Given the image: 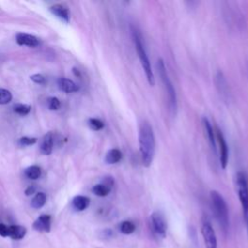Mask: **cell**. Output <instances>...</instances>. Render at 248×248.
<instances>
[{
	"label": "cell",
	"mask_w": 248,
	"mask_h": 248,
	"mask_svg": "<svg viewBox=\"0 0 248 248\" xmlns=\"http://www.w3.org/2000/svg\"><path fill=\"white\" fill-rule=\"evenodd\" d=\"M139 144L141 162L143 166L149 167L154 159L156 142L152 126L145 120L142 121L140 125Z\"/></svg>",
	"instance_id": "cell-1"
},
{
	"label": "cell",
	"mask_w": 248,
	"mask_h": 248,
	"mask_svg": "<svg viewBox=\"0 0 248 248\" xmlns=\"http://www.w3.org/2000/svg\"><path fill=\"white\" fill-rule=\"evenodd\" d=\"M210 202L213 214L220 228L226 232L229 229V211L223 196L213 190L210 192Z\"/></svg>",
	"instance_id": "cell-2"
},
{
	"label": "cell",
	"mask_w": 248,
	"mask_h": 248,
	"mask_svg": "<svg viewBox=\"0 0 248 248\" xmlns=\"http://www.w3.org/2000/svg\"><path fill=\"white\" fill-rule=\"evenodd\" d=\"M132 34H133V41H134V44H135V47H136L138 56L140 58L141 67H142V69H143V71L145 73L146 79H147L148 83L151 86H153L154 83H155V78H154V74H153V71H152V68H151V64H150L148 55L146 53V49H145L144 45L142 43L141 35L135 28L133 29Z\"/></svg>",
	"instance_id": "cell-3"
},
{
	"label": "cell",
	"mask_w": 248,
	"mask_h": 248,
	"mask_svg": "<svg viewBox=\"0 0 248 248\" xmlns=\"http://www.w3.org/2000/svg\"><path fill=\"white\" fill-rule=\"evenodd\" d=\"M156 67H157L159 77H160V78L163 82L165 91H166L167 96H168L170 110L171 111V113L173 115H175L176 111H177V96H176L174 86H173L171 80L169 78V75H168V72H167V69H166V65H165L162 58H159L157 60Z\"/></svg>",
	"instance_id": "cell-4"
},
{
	"label": "cell",
	"mask_w": 248,
	"mask_h": 248,
	"mask_svg": "<svg viewBox=\"0 0 248 248\" xmlns=\"http://www.w3.org/2000/svg\"><path fill=\"white\" fill-rule=\"evenodd\" d=\"M236 185L243 215L246 218L248 215V183L243 172H238L236 174Z\"/></svg>",
	"instance_id": "cell-5"
},
{
	"label": "cell",
	"mask_w": 248,
	"mask_h": 248,
	"mask_svg": "<svg viewBox=\"0 0 248 248\" xmlns=\"http://www.w3.org/2000/svg\"><path fill=\"white\" fill-rule=\"evenodd\" d=\"M202 234L206 248H217V238L212 225L207 219H203L202 223Z\"/></svg>",
	"instance_id": "cell-6"
},
{
	"label": "cell",
	"mask_w": 248,
	"mask_h": 248,
	"mask_svg": "<svg viewBox=\"0 0 248 248\" xmlns=\"http://www.w3.org/2000/svg\"><path fill=\"white\" fill-rule=\"evenodd\" d=\"M216 140H218L219 143V159H220V164L223 169H226L228 165V160H229V149H228V144L225 140V137L220 129H216Z\"/></svg>",
	"instance_id": "cell-7"
},
{
	"label": "cell",
	"mask_w": 248,
	"mask_h": 248,
	"mask_svg": "<svg viewBox=\"0 0 248 248\" xmlns=\"http://www.w3.org/2000/svg\"><path fill=\"white\" fill-rule=\"evenodd\" d=\"M150 220H151L152 229H153L154 232L158 236L165 237L166 232H167V223H166L164 216L160 212L155 211L151 214Z\"/></svg>",
	"instance_id": "cell-8"
},
{
	"label": "cell",
	"mask_w": 248,
	"mask_h": 248,
	"mask_svg": "<svg viewBox=\"0 0 248 248\" xmlns=\"http://www.w3.org/2000/svg\"><path fill=\"white\" fill-rule=\"evenodd\" d=\"M51 228V217L47 214L40 215L33 223V229L37 232H49Z\"/></svg>",
	"instance_id": "cell-9"
},
{
	"label": "cell",
	"mask_w": 248,
	"mask_h": 248,
	"mask_svg": "<svg viewBox=\"0 0 248 248\" xmlns=\"http://www.w3.org/2000/svg\"><path fill=\"white\" fill-rule=\"evenodd\" d=\"M16 41L19 46H27L31 47L38 46L40 44V41L36 36L27 33H17Z\"/></svg>",
	"instance_id": "cell-10"
},
{
	"label": "cell",
	"mask_w": 248,
	"mask_h": 248,
	"mask_svg": "<svg viewBox=\"0 0 248 248\" xmlns=\"http://www.w3.org/2000/svg\"><path fill=\"white\" fill-rule=\"evenodd\" d=\"M49 11L56 17L60 18L64 22H69L70 20V12L69 9L62 4H55L49 7Z\"/></svg>",
	"instance_id": "cell-11"
},
{
	"label": "cell",
	"mask_w": 248,
	"mask_h": 248,
	"mask_svg": "<svg viewBox=\"0 0 248 248\" xmlns=\"http://www.w3.org/2000/svg\"><path fill=\"white\" fill-rule=\"evenodd\" d=\"M53 149V134L52 132H47L42 139L40 144V150L44 155L51 154Z\"/></svg>",
	"instance_id": "cell-12"
},
{
	"label": "cell",
	"mask_w": 248,
	"mask_h": 248,
	"mask_svg": "<svg viewBox=\"0 0 248 248\" xmlns=\"http://www.w3.org/2000/svg\"><path fill=\"white\" fill-rule=\"evenodd\" d=\"M57 84H58L59 88L62 91L66 92V93L77 92L79 89L78 85L75 81H73L72 79L67 78H58Z\"/></svg>",
	"instance_id": "cell-13"
},
{
	"label": "cell",
	"mask_w": 248,
	"mask_h": 248,
	"mask_svg": "<svg viewBox=\"0 0 248 248\" xmlns=\"http://www.w3.org/2000/svg\"><path fill=\"white\" fill-rule=\"evenodd\" d=\"M202 124H203V127H204V131L206 133V136H207V139H208V141L210 143V146L212 148V150L214 151V153H216V138H215V132L210 124V122L208 121V119L206 117H203L202 118Z\"/></svg>",
	"instance_id": "cell-14"
},
{
	"label": "cell",
	"mask_w": 248,
	"mask_h": 248,
	"mask_svg": "<svg viewBox=\"0 0 248 248\" xmlns=\"http://www.w3.org/2000/svg\"><path fill=\"white\" fill-rule=\"evenodd\" d=\"M89 203H90V199L88 197L82 196V195H78V196L74 197V199L72 201L73 207L78 211L85 210L88 207Z\"/></svg>",
	"instance_id": "cell-15"
},
{
	"label": "cell",
	"mask_w": 248,
	"mask_h": 248,
	"mask_svg": "<svg viewBox=\"0 0 248 248\" xmlns=\"http://www.w3.org/2000/svg\"><path fill=\"white\" fill-rule=\"evenodd\" d=\"M26 234V228L20 225L9 226V237L15 240L22 239Z\"/></svg>",
	"instance_id": "cell-16"
},
{
	"label": "cell",
	"mask_w": 248,
	"mask_h": 248,
	"mask_svg": "<svg viewBox=\"0 0 248 248\" xmlns=\"http://www.w3.org/2000/svg\"><path fill=\"white\" fill-rule=\"evenodd\" d=\"M121 158H122V152L117 148H111L107 152L105 161L108 164H116L121 160Z\"/></svg>",
	"instance_id": "cell-17"
},
{
	"label": "cell",
	"mask_w": 248,
	"mask_h": 248,
	"mask_svg": "<svg viewBox=\"0 0 248 248\" xmlns=\"http://www.w3.org/2000/svg\"><path fill=\"white\" fill-rule=\"evenodd\" d=\"M46 202V195L44 192H38L31 201V206L35 209L42 208Z\"/></svg>",
	"instance_id": "cell-18"
},
{
	"label": "cell",
	"mask_w": 248,
	"mask_h": 248,
	"mask_svg": "<svg viewBox=\"0 0 248 248\" xmlns=\"http://www.w3.org/2000/svg\"><path fill=\"white\" fill-rule=\"evenodd\" d=\"M41 173H42V170H41V168L37 165H32V166H29L28 168H26L24 170V174L27 178L29 179H32V180H35V179H38L40 176H41Z\"/></svg>",
	"instance_id": "cell-19"
},
{
	"label": "cell",
	"mask_w": 248,
	"mask_h": 248,
	"mask_svg": "<svg viewBox=\"0 0 248 248\" xmlns=\"http://www.w3.org/2000/svg\"><path fill=\"white\" fill-rule=\"evenodd\" d=\"M111 188L104 183H99L93 186L92 188V192L93 194H95L98 197H106L109 194Z\"/></svg>",
	"instance_id": "cell-20"
},
{
	"label": "cell",
	"mask_w": 248,
	"mask_h": 248,
	"mask_svg": "<svg viewBox=\"0 0 248 248\" xmlns=\"http://www.w3.org/2000/svg\"><path fill=\"white\" fill-rule=\"evenodd\" d=\"M216 83H217V86L220 90V92L222 94H226L228 95V84H227V81L225 79V77L223 76V74L221 72H218L217 76H216Z\"/></svg>",
	"instance_id": "cell-21"
},
{
	"label": "cell",
	"mask_w": 248,
	"mask_h": 248,
	"mask_svg": "<svg viewBox=\"0 0 248 248\" xmlns=\"http://www.w3.org/2000/svg\"><path fill=\"white\" fill-rule=\"evenodd\" d=\"M119 230L123 234H131L135 232L136 226L131 221H123L119 225Z\"/></svg>",
	"instance_id": "cell-22"
},
{
	"label": "cell",
	"mask_w": 248,
	"mask_h": 248,
	"mask_svg": "<svg viewBox=\"0 0 248 248\" xmlns=\"http://www.w3.org/2000/svg\"><path fill=\"white\" fill-rule=\"evenodd\" d=\"M31 110V106L26 104H16L14 106V111L19 115H27Z\"/></svg>",
	"instance_id": "cell-23"
},
{
	"label": "cell",
	"mask_w": 248,
	"mask_h": 248,
	"mask_svg": "<svg viewBox=\"0 0 248 248\" xmlns=\"http://www.w3.org/2000/svg\"><path fill=\"white\" fill-rule=\"evenodd\" d=\"M13 99L12 93L5 88H0V105L9 104Z\"/></svg>",
	"instance_id": "cell-24"
},
{
	"label": "cell",
	"mask_w": 248,
	"mask_h": 248,
	"mask_svg": "<svg viewBox=\"0 0 248 248\" xmlns=\"http://www.w3.org/2000/svg\"><path fill=\"white\" fill-rule=\"evenodd\" d=\"M88 126L92 130H94V131H99V130L104 128L105 124H104V122L102 120H100L98 118H93L92 117V118L88 119Z\"/></svg>",
	"instance_id": "cell-25"
},
{
	"label": "cell",
	"mask_w": 248,
	"mask_h": 248,
	"mask_svg": "<svg viewBox=\"0 0 248 248\" xmlns=\"http://www.w3.org/2000/svg\"><path fill=\"white\" fill-rule=\"evenodd\" d=\"M47 107L50 110H58L61 107L60 100L57 97H49L47 99Z\"/></svg>",
	"instance_id": "cell-26"
},
{
	"label": "cell",
	"mask_w": 248,
	"mask_h": 248,
	"mask_svg": "<svg viewBox=\"0 0 248 248\" xmlns=\"http://www.w3.org/2000/svg\"><path fill=\"white\" fill-rule=\"evenodd\" d=\"M37 142V138L33 137H22L18 140V144L21 146H29Z\"/></svg>",
	"instance_id": "cell-27"
},
{
	"label": "cell",
	"mask_w": 248,
	"mask_h": 248,
	"mask_svg": "<svg viewBox=\"0 0 248 248\" xmlns=\"http://www.w3.org/2000/svg\"><path fill=\"white\" fill-rule=\"evenodd\" d=\"M30 78L32 81H34L37 84H45L46 82V78L41 74H34L30 77Z\"/></svg>",
	"instance_id": "cell-28"
},
{
	"label": "cell",
	"mask_w": 248,
	"mask_h": 248,
	"mask_svg": "<svg viewBox=\"0 0 248 248\" xmlns=\"http://www.w3.org/2000/svg\"><path fill=\"white\" fill-rule=\"evenodd\" d=\"M0 235L2 237H8L9 236V226L0 223Z\"/></svg>",
	"instance_id": "cell-29"
},
{
	"label": "cell",
	"mask_w": 248,
	"mask_h": 248,
	"mask_svg": "<svg viewBox=\"0 0 248 248\" xmlns=\"http://www.w3.org/2000/svg\"><path fill=\"white\" fill-rule=\"evenodd\" d=\"M36 192V186L35 185H30L25 189V195L26 196H31Z\"/></svg>",
	"instance_id": "cell-30"
},
{
	"label": "cell",
	"mask_w": 248,
	"mask_h": 248,
	"mask_svg": "<svg viewBox=\"0 0 248 248\" xmlns=\"http://www.w3.org/2000/svg\"><path fill=\"white\" fill-rule=\"evenodd\" d=\"M245 219H246V223H247V231H248V215H247V217H246Z\"/></svg>",
	"instance_id": "cell-31"
}]
</instances>
